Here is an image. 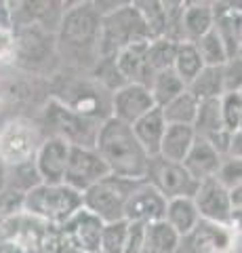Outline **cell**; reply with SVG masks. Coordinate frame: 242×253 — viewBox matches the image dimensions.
Returning a JSON list of instances; mask_svg holds the SVG:
<instances>
[{"instance_id": "17", "label": "cell", "mask_w": 242, "mask_h": 253, "mask_svg": "<svg viewBox=\"0 0 242 253\" xmlns=\"http://www.w3.org/2000/svg\"><path fill=\"white\" fill-rule=\"evenodd\" d=\"M64 13V0H17L13 6V28L38 26L42 30L57 32Z\"/></svg>"}, {"instance_id": "10", "label": "cell", "mask_w": 242, "mask_h": 253, "mask_svg": "<svg viewBox=\"0 0 242 253\" xmlns=\"http://www.w3.org/2000/svg\"><path fill=\"white\" fill-rule=\"evenodd\" d=\"M145 179L152 181L167 199H194L200 184L183 167V163L165 161L160 156L150 158V171H147Z\"/></svg>"}, {"instance_id": "6", "label": "cell", "mask_w": 242, "mask_h": 253, "mask_svg": "<svg viewBox=\"0 0 242 253\" xmlns=\"http://www.w3.org/2000/svg\"><path fill=\"white\" fill-rule=\"evenodd\" d=\"M80 207L82 194L68 184H38L23 199V211L53 226H61Z\"/></svg>"}, {"instance_id": "14", "label": "cell", "mask_w": 242, "mask_h": 253, "mask_svg": "<svg viewBox=\"0 0 242 253\" xmlns=\"http://www.w3.org/2000/svg\"><path fill=\"white\" fill-rule=\"evenodd\" d=\"M183 243L194 253H236L238 234L228 224L200 219L196 228L183 239Z\"/></svg>"}, {"instance_id": "34", "label": "cell", "mask_w": 242, "mask_h": 253, "mask_svg": "<svg viewBox=\"0 0 242 253\" xmlns=\"http://www.w3.org/2000/svg\"><path fill=\"white\" fill-rule=\"evenodd\" d=\"M196 46H198V53L202 61H205V66H223L230 59L228 49H225V44L219 38V34L215 32V28L207 32L200 41H196Z\"/></svg>"}, {"instance_id": "15", "label": "cell", "mask_w": 242, "mask_h": 253, "mask_svg": "<svg viewBox=\"0 0 242 253\" xmlns=\"http://www.w3.org/2000/svg\"><path fill=\"white\" fill-rule=\"evenodd\" d=\"M194 205L198 209L200 219L230 226V217L234 209L230 199V188H225L217 177H208L200 181L196 194H194Z\"/></svg>"}, {"instance_id": "52", "label": "cell", "mask_w": 242, "mask_h": 253, "mask_svg": "<svg viewBox=\"0 0 242 253\" xmlns=\"http://www.w3.org/2000/svg\"><path fill=\"white\" fill-rule=\"evenodd\" d=\"M238 131H242V116H240V125H238Z\"/></svg>"}, {"instance_id": "1", "label": "cell", "mask_w": 242, "mask_h": 253, "mask_svg": "<svg viewBox=\"0 0 242 253\" xmlns=\"http://www.w3.org/2000/svg\"><path fill=\"white\" fill-rule=\"evenodd\" d=\"M99 34L101 17L89 0L66 9L55 32L61 68L91 72L99 61Z\"/></svg>"}, {"instance_id": "9", "label": "cell", "mask_w": 242, "mask_h": 253, "mask_svg": "<svg viewBox=\"0 0 242 253\" xmlns=\"http://www.w3.org/2000/svg\"><path fill=\"white\" fill-rule=\"evenodd\" d=\"M137 181L141 179L107 175L82 192V207L95 213L104 224L124 219V205H127L131 190L137 186Z\"/></svg>"}, {"instance_id": "42", "label": "cell", "mask_w": 242, "mask_h": 253, "mask_svg": "<svg viewBox=\"0 0 242 253\" xmlns=\"http://www.w3.org/2000/svg\"><path fill=\"white\" fill-rule=\"evenodd\" d=\"M93 4V9L99 13V17H105L110 13H116L120 9H127L131 6V0H89Z\"/></svg>"}, {"instance_id": "48", "label": "cell", "mask_w": 242, "mask_h": 253, "mask_svg": "<svg viewBox=\"0 0 242 253\" xmlns=\"http://www.w3.org/2000/svg\"><path fill=\"white\" fill-rule=\"evenodd\" d=\"M6 190V167L2 165V161H0V194H2Z\"/></svg>"}, {"instance_id": "26", "label": "cell", "mask_w": 242, "mask_h": 253, "mask_svg": "<svg viewBox=\"0 0 242 253\" xmlns=\"http://www.w3.org/2000/svg\"><path fill=\"white\" fill-rule=\"evenodd\" d=\"M177 44L179 41L171 36H158L152 38L150 46H147V55H145V68H147V84H150L152 76L162 70H171L175 63V53H177Z\"/></svg>"}, {"instance_id": "20", "label": "cell", "mask_w": 242, "mask_h": 253, "mask_svg": "<svg viewBox=\"0 0 242 253\" xmlns=\"http://www.w3.org/2000/svg\"><path fill=\"white\" fill-rule=\"evenodd\" d=\"M167 125L169 123L165 121L162 108H158V106L152 108L147 114H143L139 121L131 125L137 141L141 144V148L145 150V154L150 158H156L160 154V144H162V137H165Z\"/></svg>"}, {"instance_id": "23", "label": "cell", "mask_w": 242, "mask_h": 253, "mask_svg": "<svg viewBox=\"0 0 242 253\" xmlns=\"http://www.w3.org/2000/svg\"><path fill=\"white\" fill-rule=\"evenodd\" d=\"M215 28V9L210 6L187 4L179 19V42H196Z\"/></svg>"}, {"instance_id": "29", "label": "cell", "mask_w": 242, "mask_h": 253, "mask_svg": "<svg viewBox=\"0 0 242 253\" xmlns=\"http://www.w3.org/2000/svg\"><path fill=\"white\" fill-rule=\"evenodd\" d=\"M147 86H150V93H152V97H154V101H156V106L158 108L167 106L171 99H175L179 93L185 91V83L177 76V72L173 68L162 70V72H156Z\"/></svg>"}, {"instance_id": "43", "label": "cell", "mask_w": 242, "mask_h": 253, "mask_svg": "<svg viewBox=\"0 0 242 253\" xmlns=\"http://www.w3.org/2000/svg\"><path fill=\"white\" fill-rule=\"evenodd\" d=\"M228 156L242 158V131H234V133H232V141H230Z\"/></svg>"}, {"instance_id": "38", "label": "cell", "mask_w": 242, "mask_h": 253, "mask_svg": "<svg viewBox=\"0 0 242 253\" xmlns=\"http://www.w3.org/2000/svg\"><path fill=\"white\" fill-rule=\"evenodd\" d=\"M165 6V15H167V32L165 36H171L179 41V19L185 9V0H162Z\"/></svg>"}, {"instance_id": "12", "label": "cell", "mask_w": 242, "mask_h": 253, "mask_svg": "<svg viewBox=\"0 0 242 253\" xmlns=\"http://www.w3.org/2000/svg\"><path fill=\"white\" fill-rule=\"evenodd\" d=\"M66 243L78 253H101V232L104 221L95 213L80 207L72 217H68L59 226Z\"/></svg>"}, {"instance_id": "39", "label": "cell", "mask_w": 242, "mask_h": 253, "mask_svg": "<svg viewBox=\"0 0 242 253\" xmlns=\"http://www.w3.org/2000/svg\"><path fill=\"white\" fill-rule=\"evenodd\" d=\"M145 226L141 221H129V232L122 253H141L145 245Z\"/></svg>"}, {"instance_id": "16", "label": "cell", "mask_w": 242, "mask_h": 253, "mask_svg": "<svg viewBox=\"0 0 242 253\" xmlns=\"http://www.w3.org/2000/svg\"><path fill=\"white\" fill-rule=\"evenodd\" d=\"M69 150H72V144L68 139L57 135H44L34 156V165L42 184H64Z\"/></svg>"}, {"instance_id": "27", "label": "cell", "mask_w": 242, "mask_h": 253, "mask_svg": "<svg viewBox=\"0 0 242 253\" xmlns=\"http://www.w3.org/2000/svg\"><path fill=\"white\" fill-rule=\"evenodd\" d=\"M179 236L165 219L152 221L145 226V245L141 253H175L181 245Z\"/></svg>"}, {"instance_id": "28", "label": "cell", "mask_w": 242, "mask_h": 253, "mask_svg": "<svg viewBox=\"0 0 242 253\" xmlns=\"http://www.w3.org/2000/svg\"><path fill=\"white\" fill-rule=\"evenodd\" d=\"M196 99H215L225 93L223 84V66H205L198 76L185 86Z\"/></svg>"}, {"instance_id": "56", "label": "cell", "mask_w": 242, "mask_h": 253, "mask_svg": "<svg viewBox=\"0 0 242 253\" xmlns=\"http://www.w3.org/2000/svg\"><path fill=\"white\" fill-rule=\"evenodd\" d=\"M0 239H2V234H0Z\"/></svg>"}, {"instance_id": "31", "label": "cell", "mask_w": 242, "mask_h": 253, "mask_svg": "<svg viewBox=\"0 0 242 253\" xmlns=\"http://www.w3.org/2000/svg\"><path fill=\"white\" fill-rule=\"evenodd\" d=\"M200 99H196L190 91L179 93L175 99H171L167 106H162V114L169 125H194L196 121Z\"/></svg>"}, {"instance_id": "46", "label": "cell", "mask_w": 242, "mask_h": 253, "mask_svg": "<svg viewBox=\"0 0 242 253\" xmlns=\"http://www.w3.org/2000/svg\"><path fill=\"white\" fill-rule=\"evenodd\" d=\"M230 199H232V207H234V209L242 207V186L230 188Z\"/></svg>"}, {"instance_id": "8", "label": "cell", "mask_w": 242, "mask_h": 253, "mask_svg": "<svg viewBox=\"0 0 242 253\" xmlns=\"http://www.w3.org/2000/svg\"><path fill=\"white\" fill-rule=\"evenodd\" d=\"M139 41H152V32L143 21V17L133 6L101 17L99 59L116 57L124 46Z\"/></svg>"}, {"instance_id": "5", "label": "cell", "mask_w": 242, "mask_h": 253, "mask_svg": "<svg viewBox=\"0 0 242 253\" xmlns=\"http://www.w3.org/2000/svg\"><path fill=\"white\" fill-rule=\"evenodd\" d=\"M40 126L44 135H57L68 139L72 146H95V137L99 131V121H93L82 114L74 112L64 101L55 99L53 95L44 99L40 110Z\"/></svg>"}, {"instance_id": "47", "label": "cell", "mask_w": 242, "mask_h": 253, "mask_svg": "<svg viewBox=\"0 0 242 253\" xmlns=\"http://www.w3.org/2000/svg\"><path fill=\"white\" fill-rule=\"evenodd\" d=\"M225 0H185V6L187 4H198V6H210V9H215V6L223 4Z\"/></svg>"}, {"instance_id": "21", "label": "cell", "mask_w": 242, "mask_h": 253, "mask_svg": "<svg viewBox=\"0 0 242 253\" xmlns=\"http://www.w3.org/2000/svg\"><path fill=\"white\" fill-rule=\"evenodd\" d=\"M150 41L133 42L114 57L116 72L120 74L124 83H141L147 86V68H145V55Z\"/></svg>"}, {"instance_id": "7", "label": "cell", "mask_w": 242, "mask_h": 253, "mask_svg": "<svg viewBox=\"0 0 242 253\" xmlns=\"http://www.w3.org/2000/svg\"><path fill=\"white\" fill-rule=\"evenodd\" d=\"M44 139V131L36 118L11 116L0 125V161L6 169L34 161Z\"/></svg>"}, {"instance_id": "49", "label": "cell", "mask_w": 242, "mask_h": 253, "mask_svg": "<svg viewBox=\"0 0 242 253\" xmlns=\"http://www.w3.org/2000/svg\"><path fill=\"white\" fill-rule=\"evenodd\" d=\"M225 4L232 6V9H236V11H242V0H225Z\"/></svg>"}, {"instance_id": "19", "label": "cell", "mask_w": 242, "mask_h": 253, "mask_svg": "<svg viewBox=\"0 0 242 253\" xmlns=\"http://www.w3.org/2000/svg\"><path fill=\"white\" fill-rule=\"evenodd\" d=\"M221 161H223V156L217 152L205 137L196 133V139H194L190 152H187V156H185L183 167L192 173L194 179L205 181L208 177H217L219 167H221Z\"/></svg>"}, {"instance_id": "44", "label": "cell", "mask_w": 242, "mask_h": 253, "mask_svg": "<svg viewBox=\"0 0 242 253\" xmlns=\"http://www.w3.org/2000/svg\"><path fill=\"white\" fill-rule=\"evenodd\" d=\"M0 253H30V249L11 239H0Z\"/></svg>"}, {"instance_id": "51", "label": "cell", "mask_w": 242, "mask_h": 253, "mask_svg": "<svg viewBox=\"0 0 242 253\" xmlns=\"http://www.w3.org/2000/svg\"><path fill=\"white\" fill-rule=\"evenodd\" d=\"M15 2H17V0H9V4H11V9H13V6H15Z\"/></svg>"}, {"instance_id": "53", "label": "cell", "mask_w": 242, "mask_h": 253, "mask_svg": "<svg viewBox=\"0 0 242 253\" xmlns=\"http://www.w3.org/2000/svg\"><path fill=\"white\" fill-rule=\"evenodd\" d=\"M0 99H2V86H0Z\"/></svg>"}, {"instance_id": "50", "label": "cell", "mask_w": 242, "mask_h": 253, "mask_svg": "<svg viewBox=\"0 0 242 253\" xmlns=\"http://www.w3.org/2000/svg\"><path fill=\"white\" fill-rule=\"evenodd\" d=\"M80 2H84V0H64V6H66V9H69V6L80 4Z\"/></svg>"}, {"instance_id": "3", "label": "cell", "mask_w": 242, "mask_h": 253, "mask_svg": "<svg viewBox=\"0 0 242 253\" xmlns=\"http://www.w3.org/2000/svg\"><path fill=\"white\" fill-rule=\"evenodd\" d=\"M51 95L74 112L104 123L112 116V91L91 72L61 68L51 76Z\"/></svg>"}, {"instance_id": "45", "label": "cell", "mask_w": 242, "mask_h": 253, "mask_svg": "<svg viewBox=\"0 0 242 253\" xmlns=\"http://www.w3.org/2000/svg\"><path fill=\"white\" fill-rule=\"evenodd\" d=\"M230 228L238 236H242V207L232 209V217H230Z\"/></svg>"}, {"instance_id": "25", "label": "cell", "mask_w": 242, "mask_h": 253, "mask_svg": "<svg viewBox=\"0 0 242 253\" xmlns=\"http://www.w3.org/2000/svg\"><path fill=\"white\" fill-rule=\"evenodd\" d=\"M165 221L179 236H181V239H185V236L190 234L200 221V215H198L196 205H194V199H169Z\"/></svg>"}, {"instance_id": "24", "label": "cell", "mask_w": 242, "mask_h": 253, "mask_svg": "<svg viewBox=\"0 0 242 253\" xmlns=\"http://www.w3.org/2000/svg\"><path fill=\"white\" fill-rule=\"evenodd\" d=\"M194 139H196V129L192 125H167L158 156L165 158V161L183 163Z\"/></svg>"}, {"instance_id": "54", "label": "cell", "mask_w": 242, "mask_h": 253, "mask_svg": "<svg viewBox=\"0 0 242 253\" xmlns=\"http://www.w3.org/2000/svg\"><path fill=\"white\" fill-rule=\"evenodd\" d=\"M240 95H242V86H240Z\"/></svg>"}, {"instance_id": "11", "label": "cell", "mask_w": 242, "mask_h": 253, "mask_svg": "<svg viewBox=\"0 0 242 253\" xmlns=\"http://www.w3.org/2000/svg\"><path fill=\"white\" fill-rule=\"evenodd\" d=\"M107 175H110V169L104 163V158L97 154L95 148L72 146L64 184H68L69 188H74L82 194L84 190H89L93 184H97V181H101Z\"/></svg>"}, {"instance_id": "30", "label": "cell", "mask_w": 242, "mask_h": 253, "mask_svg": "<svg viewBox=\"0 0 242 253\" xmlns=\"http://www.w3.org/2000/svg\"><path fill=\"white\" fill-rule=\"evenodd\" d=\"M202 68H205V61H202V57H200L196 42H187V41L179 42L177 44V53H175L173 70L177 72V76L185 83V86L198 76V72Z\"/></svg>"}, {"instance_id": "36", "label": "cell", "mask_w": 242, "mask_h": 253, "mask_svg": "<svg viewBox=\"0 0 242 253\" xmlns=\"http://www.w3.org/2000/svg\"><path fill=\"white\" fill-rule=\"evenodd\" d=\"M219 104H221L223 126L232 133L238 131L240 116H242V95H240V91H225L219 97Z\"/></svg>"}, {"instance_id": "55", "label": "cell", "mask_w": 242, "mask_h": 253, "mask_svg": "<svg viewBox=\"0 0 242 253\" xmlns=\"http://www.w3.org/2000/svg\"><path fill=\"white\" fill-rule=\"evenodd\" d=\"M30 253H38V251H30Z\"/></svg>"}, {"instance_id": "4", "label": "cell", "mask_w": 242, "mask_h": 253, "mask_svg": "<svg viewBox=\"0 0 242 253\" xmlns=\"http://www.w3.org/2000/svg\"><path fill=\"white\" fill-rule=\"evenodd\" d=\"M13 63L26 70L28 74H46L51 78L61 68L55 32L42 30L38 26H17L13 28Z\"/></svg>"}, {"instance_id": "2", "label": "cell", "mask_w": 242, "mask_h": 253, "mask_svg": "<svg viewBox=\"0 0 242 253\" xmlns=\"http://www.w3.org/2000/svg\"><path fill=\"white\" fill-rule=\"evenodd\" d=\"M97 154L110 169V175L127 179H145L150 171V156L137 141L131 125L118 118H105L99 125L95 146Z\"/></svg>"}, {"instance_id": "37", "label": "cell", "mask_w": 242, "mask_h": 253, "mask_svg": "<svg viewBox=\"0 0 242 253\" xmlns=\"http://www.w3.org/2000/svg\"><path fill=\"white\" fill-rule=\"evenodd\" d=\"M217 179H219L225 188L242 186V158L223 156L219 173H217Z\"/></svg>"}, {"instance_id": "33", "label": "cell", "mask_w": 242, "mask_h": 253, "mask_svg": "<svg viewBox=\"0 0 242 253\" xmlns=\"http://www.w3.org/2000/svg\"><path fill=\"white\" fill-rule=\"evenodd\" d=\"M131 6L143 17L147 28L152 32V38L165 36L167 32V15L162 0H131Z\"/></svg>"}, {"instance_id": "41", "label": "cell", "mask_w": 242, "mask_h": 253, "mask_svg": "<svg viewBox=\"0 0 242 253\" xmlns=\"http://www.w3.org/2000/svg\"><path fill=\"white\" fill-rule=\"evenodd\" d=\"M210 146H213L217 152L221 156H228V150H230V141H232V131L228 129H219V131H213L208 135H202Z\"/></svg>"}, {"instance_id": "13", "label": "cell", "mask_w": 242, "mask_h": 253, "mask_svg": "<svg viewBox=\"0 0 242 253\" xmlns=\"http://www.w3.org/2000/svg\"><path fill=\"white\" fill-rule=\"evenodd\" d=\"M169 199L156 188L152 181L141 179L131 190L127 205H124V219L152 224V221L165 219Z\"/></svg>"}, {"instance_id": "35", "label": "cell", "mask_w": 242, "mask_h": 253, "mask_svg": "<svg viewBox=\"0 0 242 253\" xmlns=\"http://www.w3.org/2000/svg\"><path fill=\"white\" fill-rule=\"evenodd\" d=\"M129 232V219H118L104 224L101 232V253H122Z\"/></svg>"}, {"instance_id": "40", "label": "cell", "mask_w": 242, "mask_h": 253, "mask_svg": "<svg viewBox=\"0 0 242 253\" xmlns=\"http://www.w3.org/2000/svg\"><path fill=\"white\" fill-rule=\"evenodd\" d=\"M225 91H240L242 86V57H232L223 63Z\"/></svg>"}, {"instance_id": "22", "label": "cell", "mask_w": 242, "mask_h": 253, "mask_svg": "<svg viewBox=\"0 0 242 253\" xmlns=\"http://www.w3.org/2000/svg\"><path fill=\"white\" fill-rule=\"evenodd\" d=\"M215 32L223 41L230 59L242 57V11L232 9L225 2L215 6Z\"/></svg>"}, {"instance_id": "18", "label": "cell", "mask_w": 242, "mask_h": 253, "mask_svg": "<svg viewBox=\"0 0 242 253\" xmlns=\"http://www.w3.org/2000/svg\"><path fill=\"white\" fill-rule=\"evenodd\" d=\"M152 108H156V101L150 86L141 83H127L112 93V116L127 125L139 121Z\"/></svg>"}, {"instance_id": "32", "label": "cell", "mask_w": 242, "mask_h": 253, "mask_svg": "<svg viewBox=\"0 0 242 253\" xmlns=\"http://www.w3.org/2000/svg\"><path fill=\"white\" fill-rule=\"evenodd\" d=\"M194 129L198 135H208L213 131L225 129L223 126V118H221V104L219 97L215 99H202L198 104V112H196V121H194Z\"/></svg>"}]
</instances>
